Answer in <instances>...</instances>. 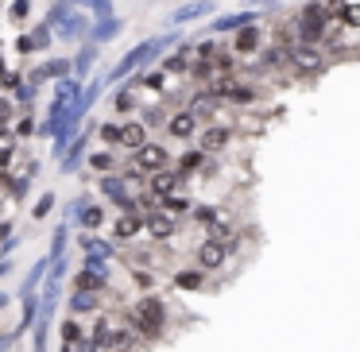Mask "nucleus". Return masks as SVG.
<instances>
[{
  "label": "nucleus",
  "mask_w": 360,
  "mask_h": 352,
  "mask_svg": "<svg viewBox=\"0 0 360 352\" xmlns=\"http://www.w3.org/2000/svg\"><path fill=\"white\" fill-rule=\"evenodd\" d=\"M236 140V124H229V120H213V124H205L202 132H198V148L205 151V155H221V151H229Z\"/></svg>",
  "instance_id": "nucleus-6"
},
{
  "label": "nucleus",
  "mask_w": 360,
  "mask_h": 352,
  "mask_svg": "<svg viewBox=\"0 0 360 352\" xmlns=\"http://www.w3.org/2000/svg\"><path fill=\"white\" fill-rule=\"evenodd\" d=\"M86 12H94V20L117 16V12H112V0H86Z\"/></svg>",
  "instance_id": "nucleus-47"
},
{
  "label": "nucleus",
  "mask_w": 360,
  "mask_h": 352,
  "mask_svg": "<svg viewBox=\"0 0 360 352\" xmlns=\"http://www.w3.org/2000/svg\"><path fill=\"white\" fill-rule=\"evenodd\" d=\"M182 186H186V178L179 174V167H167V171H155V174H148V190H151L155 197L179 194Z\"/></svg>",
  "instance_id": "nucleus-18"
},
{
  "label": "nucleus",
  "mask_w": 360,
  "mask_h": 352,
  "mask_svg": "<svg viewBox=\"0 0 360 352\" xmlns=\"http://www.w3.org/2000/svg\"><path fill=\"white\" fill-rule=\"evenodd\" d=\"M89 32H94V20H89L86 8H74L70 16L63 20V24L55 27V39L58 43H86Z\"/></svg>",
  "instance_id": "nucleus-9"
},
{
  "label": "nucleus",
  "mask_w": 360,
  "mask_h": 352,
  "mask_svg": "<svg viewBox=\"0 0 360 352\" xmlns=\"http://www.w3.org/2000/svg\"><path fill=\"white\" fill-rule=\"evenodd\" d=\"M128 275H132V282H136V290H140V294H151V290H155V282H159V275L151 271V267L128 263Z\"/></svg>",
  "instance_id": "nucleus-31"
},
{
  "label": "nucleus",
  "mask_w": 360,
  "mask_h": 352,
  "mask_svg": "<svg viewBox=\"0 0 360 352\" xmlns=\"http://www.w3.org/2000/svg\"><path fill=\"white\" fill-rule=\"evenodd\" d=\"M171 140H179V143H190V140H198V132H202V120L194 117V112L182 105V109H174L171 117H167V128H163Z\"/></svg>",
  "instance_id": "nucleus-11"
},
{
  "label": "nucleus",
  "mask_w": 360,
  "mask_h": 352,
  "mask_svg": "<svg viewBox=\"0 0 360 352\" xmlns=\"http://www.w3.org/2000/svg\"><path fill=\"white\" fill-rule=\"evenodd\" d=\"M32 16V0H8V20L12 24H24Z\"/></svg>",
  "instance_id": "nucleus-45"
},
{
  "label": "nucleus",
  "mask_w": 360,
  "mask_h": 352,
  "mask_svg": "<svg viewBox=\"0 0 360 352\" xmlns=\"http://www.w3.org/2000/svg\"><path fill=\"white\" fill-rule=\"evenodd\" d=\"M120 32H124V20H120V16H105V20H94V32H89V39H94L97 47H105V43H112Z\"/></svg>",
  "instance_id": "nucleus-26"
},
{
  "label": "nucleus",
  "mask_w": 360,
  "mask_h": 352,
  "mask_svg": "<svg viewBox=\"0 0 360 352\" xmlns=\"http://www.w3.org/2000/svg\"><path fill=\"white\" fill-rule=\"evenodd\" d=\"M109 287H112V267L109 271H97V267L82 263L78 271H74V290H97V294H109Z\"/></svg>",
  "instance_id": "nucleus-15"
},
{
  "label": "nucleus",
  "mask_w": 360,
  "mask_h": 352,
  "mask_svg": "<svg viewBox=\"0 0 360 352\" xmlns=\"http://www.w3.org/2000/svg\"><path fill=\"white\" fill-rule=\"evenodd\" d=\"M248 24H259V12H252V8H244V12H225V16H217L210 24V35H236L240 27H248Z\"/></svg>",
  "instance_id": "nucleus-16"
},
{
  "label": "nucleus",
  "mask_w": 360,
  "mask_h": 352,
  "mask_svg": "<svg viewBox=\"0 0 360 352\" xmlns=\"http://www.w3.org/2000/svg\"><path fill=\"white\" fill-rule=\"evenodd\" d=\"M337 20L345 24V32H360V0H345V8Z\"/></svg>",
  "instance_id": "nucleus-38"
},
{
  "label": "nucleus",
  "mask_w": 360,
  "mask_h": 352,
  "mask_svg": "<svg viewBox=\"0 0 360 352\" xmlns=\"http://www.w3.org/2000/svg\"><path fill=\"white\" fill-rule=\"evenodd\" d=\"M58 337H63V344H78V341H86L82 318H66V321H63V329H58Z\"/></svg>",
  "instance_id": "nucleus-37"
},
{
  "label": "nucleus",
  "mask_w": 360,
  "mask_h": 352,
  "mask_svg": "<svg viewBox=\"0 0 360 352\" xmlns=\"http://www.w3.org/2000/svg\"><path fill=\"white\" fill-rule=\"evenodd\" d=\"M97 43L94 39H86V43H78V55H74V78H82V82H89V74H94V66H97Z\"/></svg>",
  "instance_id": "nucleus-22"
},
{
  "label": "nucleus",
  "mask_w": 360,
  "mask_h": 352,
  "mask_svg": "<svg viewBox=\"0 0 360 352\" xmlns=\"http://www.w3.org/2000/svg\"><path fill=\"white\" fill-rule=\"evenodd\" d=\"M35 93H39V86H32V82L24 78L16 89H12V101H16V109H20V112L32 109V105H35Z\"/></svg>",
  "instance_id": "nucleus-35"
},
{
  "label": "nucleus",
  "mask_w": 360,
  "mask_h": 352,
  "mask_svg": "<svg viewBox=\"0 0 360 352\" xmlns=\"http://www.w3.org/2000/svg\"><path fill=\"white\" fill-rule=\"evenodd\" d=\"M12 51H16L20 58L24 55H39V47H35V39H32V32H24V35H16L12 39Z\"/></svg>",
  "instance_id": "nucleus-46"
},
{
  "label": "nucleus",
  "mask_w": 360,
  "mask_h": 352,
  "mask_svg": "<svg viewBox=\"0 0 360 352\" xmlns=\"http://www.w3.org/2000/svg\"><path fill=\"white\" fill-rule=\"evenodd\" d=\"M94 136H97V124H86V128H82V132L70 140V148L63 151V163H58V171H63V174H78V167L89 159V140H94Z\"/></svg>",
  "instance_id": "nucleus-8"
},
{
  "label": "nucleus",
  "mask_w": 360,
  "mask_h": 352,
  "mask_svg": "<svg viewBox=\"0 0 360 352\" xmlns=\"http://www.w3.org/2000/svg\"><path fill=\"white\" fill-rule=\"evenodd\" d=\"M70 12H74V4H70V0H55V4L47 8V16H43V20H47L51 27H58L66 16H70Z\"/></svg>",
  "instance_id": "nucleus-40"
},
{
  "label": "nucleus",
  "mask_w": 360,
  "mask_h": 352,
  "mask_svg": "<svg viewBox=\"0 0 360 352\" xmlns=\"http://www.w3.org/2000/svg\"><path fill=\"white\" fill-rule=\"evenodd\" d=\"M128 163H136L143 174H155V171L174 167V155H171V148H167L163 140H148L140 151H132V159H128Z\"/></svg>",
  "instance_id": "nucleus-5"
},
{
  "label": "nucleus",
  "mask_w": 360,
  "mask_h": 352,
  "mask_svg": "<svg viewBox=\"0 0 360 352\" xmlns=\"http://www.w3.org/2000/svg\"><path fill=\"white\" fill-rule=\"evenodd\" d=\"M112 112H117V117H132V112H140V97H136L132 86H124V89L112 93Z\"/></svg>",
  "instance_id": "nucleus-30"
},
{
  "label": "nucleus",
  "mask_w": 360,
  "mask_h": 352,
  "mask_svg": "<svg viewBox=\"0 0 360 352\" xmlns=\"http://www.w3.org/2000/svg\"><path fill=\"white\" fill-rule=\"evenodd\" d=\"M12 128H16V136H20V140H32V136L39 132V124H35L32 109H24V112H20V117H16V124H12Z\"/></svg>",
  "instance_id": "nucleus-39"
},
{
  "label": "nucleus",
  "mask_w": 360,
  "mask_h": 352,
  "mask_svg": "<svg viewBox=\"0 0 360 352\" xmlns=\"http://www.w3.org/2000/svg\"><path fill=\"white\" fill-rule=\"evenodd\" d=\"M97 136H101L105 148H117L120 143V120H105V124H97Z\"/></svg>",
  "instance_id": "nucleus-41"
},
{
  "label": "nucleus",
  "mask_w": 360,
  "mask_h": 352,
  "mask_svg": "<svg viewBox=\"0 0 360 352\" xmlns=\"http://www.w3.org/2000/svg\"><path fill=\"white\" fill-rule=\"evenodd\" d=\"M109 225V213H105V205L89 202L86 209L78 213V228H86V233H101V228Z\"/></svg>",
  "instance_id": "nucleus-28"
},
{
  "label": "nucleus",
  "mask_w": 360,
  "mask_h": 352,
  "mask_svg": "<svg viewBox=\"0 0 360 352\" xmlns=\"http://www.w3.org/2000/svg\"><path fill=\"white\" fill-rule=\"evenodd\" d=\"M66 244H70V225L63 221V225H55V236H51V252H47L55 263H58V259H66Z\"/></svg>",
  "instance_id": "nucleus-33"
},
{
  "label": "nucleus",
  "mask_w": 360,
  "mask_h": 352,
  "mask_svg": "<svg viewBox=\"0 0 360 352\" xmlns=\"http://www.w3.org/2000/svg\"><path fill=\"white\" fill-rule=\"evenodd\" d=\"M58 205V197H55V190H47V194L35 202V209H32V221H43V217H51V209Z\"/></svg>",
  "instance_id": "nucleus-44"
},
{
  "label": "nucleus",
  "mask_w": 360,
  "mask_h": 352,
  "mask_svg": "<svg viewBox=\"0 0 360 352\" xmlns=\"http://www.w3.org/2000/svg\"><path fill=\"white\" fill-rule=\"evenodd\" d=\"M159 209H167V213H174V217H186L190 209H194V202H190L186 194H167V197H159Z\"/></svg>",
  "instance_id": "nucleus-32"
},
{
  "label": "nucleus",
  "mask_w": 360,
  "mask_h": 352,
  "mask_svg": "<svg viewBox=\"0 0 360 352\" xmlns=\"http://www.w3.org/2000/svg\"><path fill=\"white\" fill-rule=\"evenodd\" d=\"M267 35H271V32H264L259 24H248V27H240V32L229 39V47L236 51V58H256L259 51L267 47Z\"/></svg>",
  "instance_id": "nucleus-10"
},
{
  "label": "nucleus",
  "mask_w": 360,
  "mask_h": 352,
  "mask_svg": "<svg viewBox=\"0 0 360 352\" xmlns=\"http://www.w3.org/2000/svg\"><path fill=\"white\" fill-rule=\"evenodd\" d=\"M51 263H55V259H51V256H43L39 263H35L32 271H27V279L20 282V298H35V294H39V287L47 282V271H51Z\"/></svg>",
  "instance_id": "nucleus-24"
},
{
  "label": "nucleus",
  "mask_w": 360,
  "mask_h": 352,
  "mask_svg": "<svg viewBox=\"0 0 360 352\" xmlns=\"http://www.w3.org/2000/svg\"><path fill=\"white\" fill-rule=\"evenodd\" d=\"M8 271H12V263H8V259H0V279H4Z\"/></svg>",
  "instance_id": "nucleus-51"
},
{
  "label": "nucleus",
  "mask_w": 360,
  "mask_h": 352,
  "mask_svg": "<svg viewBox=\"0 0 360 352\" xmlns=\"http://www.w3.org/2000/svg\"><path fill=\"white\" fill-rule=\"evenodd\" d=\"M8 306H12V294L8 290H0V310H8Z\"/></svg>",
  "instance_id": "nucleus-50"
},
{
  "label": "nucleus",
  "mask_w": 360,
  "mask_h": 352,
  "mask_svg": "<svg viewBox=\"0 0 360 352\" xmlns=\"http://www.w3.org/2000/svg\"><path fill=\"white\" fill-rule=\"evenodd\" d=\"M210 159H213V155H205L202 148H190V151H182V155L174 159V167H179V174H182V178H194V174H205Z\"/></svg>",
  "instance_id": "nucleus-21"
},
{
  "label": "nucleus",
  "mask_w": 360,
  "mask_h": 352,
  "mask_svg": "<svg viewBox=\"0 0 360 352\" xmlns=\"http://www.w3.org/2000/svg\"><path fill=\"white\" fill-rule=\"evenodd\" d=\"M101 89H105V82H86V89H82L78 97L70 101V109H66V117H63V128H58V136L51 143H55V155L63 159V151L70 148V140L82 132V120L89 117V109L97 105V97H101Z\"/></svg>",
  "instance_id": "nucleus-2"
},
{
  "label": "nucleus",
  "mask_w": 360,
  "mask_h": 352,
  "mask_svg": "<svg viewBox=\"0 0 360 352\" xmlns=\"http://www.w3.org/2000/svg\"><path fill=\"white\" fill-rule=\"evenodd\" d=\"M86 167L101 178V174H117L120 171V159H117V148H101V151H89Z\"/></svg>",
  "instance_id": "nucleus-25"
},
{
  "label": "nucleus",
  "mask_w": 360,
  "mask_h": 352,
  "mask_svg": "<svg viewBox=\"0 0 360 352\" xmlns=\"http://www.w3.org/2000/svg\"><path fill=\"white\" fill-rule=\"evenodd\" d=\"M136 236H143V213H117L112 217V240L132 244Z\"/></svg>",
  "instance_id": "nucleus-19"
},
{
  "label": "nucleus",
  "mask_w": 360,
  "mask_h": 352,
  "mask_svg": "<svg viewBox=\"0 0 360 352\" xmlns=\"http://www.w3.org/2000/svg\"><path fill=\"white\" fill-rule=\"evenodd\" d=\"M174 109H167V105H148V109H143L140 105V120L148 128H167V117H171Z\"/></svg>",
  "instance_id": "nucleus-34"
},
{
  "label": "nucleus",
  "mask_w": 360,
  "mask_h": 352,
  "mask_svg": "<svg viewBox=\"0 0 360 352\" xmlns=\"http://www.w3.org/2000/svg\"><path fill=\"white\" fill-rule=\"evenodd\" d=\"M20 240H24V236H16V233H12L8 240H0V256H12V252L20 248Z\"/></svg>",
  "instance_id": "nucleus-48"
},
{
  "label": "nucleus",
  "mask_w": 360,
  "mask_h": 352,
  "mask_svg": "<svg viewBox=\"0 0 360 352\" xmlns=\"http://www.w3.org/2000/svg\"><path fill=\"white\" fill-rule=\"evenodd\" d=\"M213 8H217V0H186L167 16V27H186V24H198V20H210Z\"/></svg>",
  "instance_id": "nucleus-12"
},
{
  "label": "nucleus",
  "mask_w": 360,
  "mask_h": 352,
  "mask_svg": "<svg viewBox=\"0 0 360 352\" xmlns=\"http://www.w3.org/2000/svg\"><path fill=\"white\" fill-rule=\"evenodd\" d=\"M225 263H229V248H225V244L213 240V236L198 240V248H194V267H202V271H221Z\"/></svg>",
  "instance_id": "nucleus-13"
},
{
  "label": "nucleus",
  "mask_w": 360,
  "mask_h": 352,
  "mask_svg": "<svg viewBox=\"0 0 360 352\" xmlns=\"http://www.w3.org/2000/svg\"><path fill=\"white\" fill-rule=\"evenodd\" d=\"M89 202H94V197H89V194H78V197H74V202H70V205H66V209H63V221H66V225H78V213L86 209Z\"/></svg>",
  "instance_id": "nucleus-43"
},
{
  "label": "nucleus",
  "mask_w": 360,
  "mask_h": 352,
  "mask_svg": "<svg viewBox=\"0 0 360 352\" xmlns=\"http://www.w3.org/2000/svg\"><path fill=\"white\" fill-rule=\"evenodd\" d=\"M179 43H182L179 35H151V39L136 43V47L124 51V55H120V63L112 66L109 74H105V82H109V86H124L132 74H140V70H148V66H155L159 58H163L167 51H174Z\"/></svg>",
  "instance_id": "nucleus-1"
},
{
  "label": "nucleus",
  "mask_w": 360,
  "mask_h": 352,
  "mask_svg": "<svg viewBox=\"0 0 360 352\" xmlns=\"http://www.w3.org/2000/svg\"><path fill=\"white\" fill-rule=\"evenodd\" d=\"M148 132H151V128L143 124V120H120V143H117V148H120V151H128V155H132V151H140L143 143L151 140Z\"/></svg>",
  "instance_id": "nucleus-20"
},
{
  "label": "nucleus",
  "mask_w": 360,
  "mask_h": 352,
  "mask_svg": "<svg viewBox=\"0 0 360 352\" xmlns=\"http://www.w3.org/2000/svg\"><path fill=\"white\" fill-rule=\"evenodd\" d=\"M78 252L82 256H97V259H117L120 248L112 240H101L97 233H86V228H78Z\"/></svg>",
  "instance_id": "nucleus-17"
},
{
  "label": "nucleus",
  "mask_w": 360,
  "mask_h": 352,
  "mask_svg": "<svg viewBox=\"0 0 360 352\" xmlns=\"http://www.w3.org/2000/svg\"><path fill=\"white\" fill-rule=\"evenodd\" d=\"M4 74H8V66H4V55H0V82H4Z\"/></svg>",
  "instance_id": "nucleus-52"
},
{
  "label": "nucleus",
  "mask_w": 360,
  "mask_h": 352,
  "mask_svg": "<svg viewBox=\"0 0 360 352\" xmlns=\"http://www.w3.org/2000/svg\"><path fill=\"white\" fill-rule=\"evenodd\" d=\"M287 63H290V74H295V82H310V78H318V74H326L333 58H329L326 47L295 43V47H287Z\"/></svg>",
  "instance_id": "nucleus-4"
},
{
  "label": "nucleus",
  "mask_w": 360,
  "mask_h": 352,
  "mask_svg": "<svg viewBox=\"0 0 360 352\" xmlns=\"http://www.w3.org/2000/svg\"><path fill=\"white\" fill-rule=\"evenodd\" d=\"M182 225H186V221L174 217V213H167V209H151V213H143V233H148L155 244L174 240V236L182 233Z\"/></svg>",
  "instance_id": "nucleus-7"
},
{
  "label": "nucleus",
  "mask_w": 360,
  "mask_h": 352,
  "mask_svg": "<svg viewBox=\"0 0 360 352\" xmlns=\"http://www.w3.org/2000/svg\"><path fill=\"white\" fill-rule=\"evenodd\" d=\"M8 236H12V221L0 217V240H8Z\"/></svg>",
  "instance_id": "nucleus-49"
},
{
  "label": "nucleus",
  "mask_w": 360,
  "mask_h": 352,
  "mask_svg": "<svg viewBox=\"0 0 360 352\" xmlns=\"http://www.w3.org/2000/svg\"><path fill=\"white\" fill-rule=\"evenodd\" d=\"M221 213H225L221 205H194V209H190V221H194V225H202V228H210Z\"/></svg>",
  "instance_id": "nucleus-36"
},
{
  "label": "nucleus",
  "mask_w": 360,
  "mask_h": 352,
  "mask_svg": "<svg viewBox=\"0 0 360 352\" xmlns=\"http://www.w3.org/2000/svg\"><path fill=\"white\" fill-rule=\"evenodd\" d=\"M205 275L202 267H182V271H171V282L174 290H205Z\"/></svg>",
  "instance_id": "nucleus-27"
},
{
  "label": "nucleus",
  "mask_w": 360,
  "mask_h": 352,
  "mask_svg": "<svg viewBox=\"0 0 360 352\" xmlns=\"http://www.w3.org/2000/svg\"><path fill=\"white\" fill-rule=\"evenodd\" d=\"M70 74H74V58L55 55V58H47L39 70H27V82H32V86H43V82H63V78H70Z\"/></svg>",
  "instance_id": "nucleus-14"
},
{
  "label": "nucleus",
  "mask_w": 360,
  "mask_h": 352,
  "mask_svg": "<svg viewBox=\"0 0 360 352\" xmlns=\"http://www.w3.org/2000/svg\"><path fill=\"white\" fill-rule=\"evenodd\" d=\"M128 321L136 325V333L143 341H159L167 329V306L159 302L155 294H140L132 306H128Z\"/></svg>",
  "instance_id": "nucleus-3"
},
{
  "label": "nucleus",
  "mask_w": 360,
  "mask_h": 352,
  "mask_svg": "<svg viewBox=\"0 0 360 352\" xmlns=\"http://www.w3.org/2000/svg\"><path fill=\"white\" fill-rule=\"evenodd\" d=\"M70 313L74 318H82V313H101V306H105V294H97V290H74L70 294Z\"/></svg>",
  "instance_id": "nucleus-23"
},
{
  "label": "nucleus",
  "mask_w": 360,
  "mask_h": 352,
  "mask_svg": "<svg viewBox=\"0 0 360 352\" xmlns=\"http://www.w3.org/2000/svg\"><path fill=\"white\" fill-rule=\"evenodd\" d=\"M20 136L16 128H0V167H12V159H20Z\"/></svg>",
  "instance_id": "nucleus-29"
},
{
  "label": "nucleus",
  "mask_w": 360,
  "mask_h": 352,
  "mask_svg": "<svg viewBox=\"0 0 360 352\" xmlns=\"http://www.w3.org/2000/svg\"><path fill=\"white\" fill-rule=\"evenodd\" d=\"M16 117H20L16 101H12V97H4V93H0V128H12V124H16Z\"/></svg>",
  "instance_id": "nucleus-42"
}]
</instances>
